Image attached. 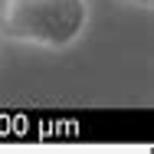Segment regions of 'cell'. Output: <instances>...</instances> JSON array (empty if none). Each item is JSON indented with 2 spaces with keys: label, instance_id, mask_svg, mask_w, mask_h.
I'll list each match as a JSON object with an SVG mask.
<instances>
[{
  "label": "cell",
  "instance_id": "1",
  "mask_svg": "<svg viewBox=\"0 0 154 154\" xmlns=\"http://www.w3.org/2000/svg\"><path fill=\"white\" fill-rule=\"evenodd\" d=\"M92 20L89 0H0V39L62 53L72 49Z\"/></svg>",
  "mask_w": 154,
  "mask_h": 154
},
{
  "label": "cell",
  "instance_id": "2",
  "mask_svg": "<svg viewBox=\"0 0 154 154\" xmlns=\"http://www.w3.org/2000/svg\"><path fill=\"white\" fill-rule=\"evenodd\" d=\"M122 3H131V7H144V10H148L154 0H122Z\"/></svg>",
  "mask_w": 154,
  "mask_h": 154
}]
</instances>
